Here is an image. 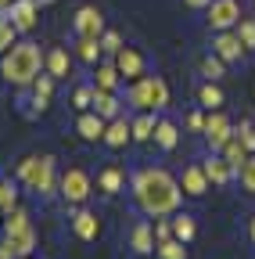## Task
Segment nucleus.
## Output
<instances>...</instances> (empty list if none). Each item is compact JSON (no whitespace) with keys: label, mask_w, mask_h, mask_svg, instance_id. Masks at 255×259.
<instances>
[{"label":"nucleus","mask_w":255,"mask_h":259,"mask_svg":"<svg viewBox=\"0 0 255 259\" xmlns=\"http://www.w3.org/2000/svg\"><path fill=\"white\" fill-rule=\"evenodd\" d=\"M133 198H137V205H140L147 216H169V212L180 209L183 187H180V180H173L166 169L144 166V169L133 173Z\"/></svg>","instance_id":"1"},{"label":"nucleus","mask_w":255,"mask_h":259,"mask_svg":"<svg viewBox=\"0 0 255 259\" xmlns=\"http://www.w3.org/2000/svg\"><path fill=\"white\" fill-rule=\"evenodd\" d=\"M40 69H43V54H40L36 44H15V47L4 54V61H0V76H4L11 87L36 83Z\"/></svg>","instance_id":"2"},{"label":"nucleus","mask_w":255,"mask_h":259,"mask_svg":"<svg viewBox=\"0 0 255 259\" xmlns=\"http://www.w3.org/2000/svg\"><path fill=\"white\" fill-rule=\"evenodd\" d=\"M18 184H25L29 191H36L40 198L54 194V158L50 155H29L18 162Z\"/></svg>","instance_id":"3"},{"label":"nucleus","mask_w":255,"mask_h":259,"mask_svg":"<svg viewBox=\"0 0 255 259\" xmlns=\"http://www.w3.org/2000/svg\"><path fill=\"white\" fill-rule=\"evenodd\" d=\"M126 101H130L137 112H158L169 105V87L158 76H140L133 79V87L126 90Z\"/></svg>","instance_id":"4"},{"label":"nucleus","mask_w":255,"mask_h":259,"mask_svg":"<svg viewBox=\"0 0 255 259\" xmlns=\"http://www.w3.org/2000/svg\"><path fill=\"white\" fill-rule=\"evenodd\" d=\"M4 241L15 255H29L36 248V231H33V223H29V212L25 209H11L8 220H4Z\"/></svg>","instance_id":"5"},{"label":"nucleus","mask_w":255,"mask_h":259,"mask_svg":"<svg viewBox=\"0 0 255 259\" xmlns=\"http://www.w3.org/2000/svg\"><path fill=\"white\" fill-rule=\"evenodd\" d=\"M61 198H65V205H83L86 198H90V191H93V184H90V173L86 169H79V166H72V169H65L61 173Z\"/></svg>","instance_id":"6"},{"label":"nucleus","mask_w":255,"mask_h":259,"mask_svg":"<svg viewBox=\"0 0 255 259\" xmlns=\"http://www.w3.org/2000/svg\"><path fill=\"white\" fill-rule=\"evenodd\" d=\"M241 18H244V15H241V4H237V0H209V25H212L216 32L234 29Z\"/></svg>","instance_id":"7"},{"label":"nucleus","mask_w":255,"mask_h":259,"mask_svg":"<svg viewBox=\"0 0 255 259\" xmlns=\"http://www.w3.org/2000/svg\"><path fill=\"white\" fill-rule=\"evenodd\" d=\"M201 134H205V141H209V148H212V151H223V144L234 137V126H230V119H227V115L216 108V112L205 119V130H201Z\"/></svg>","instance_id":"8"},{"label":"nucleus","mask_w":255,"mask_h":259,"mask_svg":"<svg viewBox=\"0 0 255 259\" xmlns=\"http://www.w3.org/2000/svg\"><path fill=\"white\" fill-rule=\"evenodd\" d=\"M72 25H76V36H101L105 32V15H101V8L86 4V8L76 11Z\"/></svg>","instance_id":"9"},{"label":"nucleus","mask_w":255,"mask_h":259,"mask_svg":"<svg viewBox=\"0 0 255 259\" xmlns=\"http://www.w3.org/2000/svg\"><path fill=\"white\" fill-rule=\"evenodd\" d=\"M112 61H115L119 76H126V79H140V76H144V69H147L144 54H140V51H133V47H122L119 54H112Z\"/></svg>","instance_id":"10"},{"label":"nucleus","mask_w":255,"mask_h":259,"mask_svg":"<svg viewBox=\"0 0 255 259\" xmlns=\"http://www.w3.org/2000/svg\"><path fill=\"white\" fill-rule=\"evenodd\" d=\"M212 51H216L223 61H241V58H244V44H241V36H237V32H230V29L216 32Z\"/></svg>","instance_id":"11"},{"label":"nucleus","mask_w":255,"mask_h":259,"mask_svg":"<svg viewBox=\"0 0 255 259\" xmlns=\"http://www.w3.org/2000/svg\"><path fill=\"white\" fill-rule=\"evenodd\" d=\"M180 187H183V194H190V198H201V194L209 191V177H205V169H201V162H190V166H183Z\"/></svg>","instance_id":"12"},{"label":"nucleus","mask_w":255,"mask_h":259,"mask_svg":"<svg viewBox=\"0 0 255 259\" xmlns=\"http://www.w3.org/2000/svg\"><path fill=\"white\" fill-rule=\"evenodd\" d=\"M201 169H205V177H209V184H216V187H227L234 177H237V169L230 166L223 155H212V158H205L201 162Z\"/></svg>","instance_id":"13"},{"label":"nucleus","mask_w":255,"mask_h":259,"mask_svg":"<svg viewBox=\"0 0 255 259\" xmlns=\"http://www.w3.org/2000/svg\"><path fill=\"white\" fill-rule=\"evenodd\" d=\"M36 18H40L36 0H15V4H11V22H15V29H18V32L36 29Z\"/></svg>","instance_id":"14"},{"label":"nucleus","mask_w":255,"mask_h":259,"mask_svg":"<svg viewBox=\"0 0 255 259\" xmlns=\"http://www.w3.org/2000/svg\"><path fill=\"white\" fill-rule=\"evenodd\" d=\"M105 130H108V122H105L97 112H83V115L76 119V134H79L83 141H105Z\"/></svg>","instance_id":"15"},{"label":"nucleus","mask_w":255,"mask_h":259,"mask_svg":"<svg viewBox=\"0 0 255 259\" xmlns=\"http://www.w3.org/2000/svg\"><path fill=\"white\" fill-rule=\"evenodd\" d=\"M72 51H76V58H79V61H86V65H97V61H101V54H105L101 36H76V40H72Z\"/></svg>","instance_id":"16"},{"label":"nucleus","mask_w":255,"mask_h":259,"mask_svg":"<svg viewBox=\"0 0 255 259\" xmlns=\"http://www.w3.org/2000/svg\"><path fill=\"white\" fill-rule=\"evenodd\" d=\"M90 108L97 112L105 122L119 119V97H115V90H97V87H93V105Z\"/></svg>","instance_id":"17"},{"label":"nucleus","mask_w":255,"mask_h":259,"mask_svg":"<svg viewBox=\"0 0 255 259\" xmlns=\"http://www.w3.org/2000/svg\"><path fill=\"white\" fill-rule=\"evenodd\" d=\"M72 231H76L79 241H93V238L101 234V220L93 216V212H86V209H79V212L72 216Z\"/></svg>","instance_id":"18"},{"label":"nucleus","mask_w":255,"mask_h":259,"mask_svg":"<svg viewBox=\"0 0 255 259\" xmlns=\"http://www.w3.org/2000/svg\"><path fill=\"white\" fill-rule=\"evenodd\" d=\"M43 69H47V76H54V79H65L69 76V51L65 47H50L47 54H43Z\"/></svg>","instance_id":"19"},{"label":"nucleus","mask_w":255,"mask_h":259,"mask_svg":"<svg viewBox=\"0 0 255 259\" xmlns=\"http://www.w3.org/2000/svg\"><path fill=\"white\" fill-rule=\"evenodd\" d=\"M122 187H126L122 166H105V169L97 173V191H101V194H119Z\"/></svg>","instance_id":"20"},{"label":"nucleus","mask_w":255,"mask_h":259,"mask_svg":"<svg viewBox=\"0 0 255 259\" xmlns=\"http://www.w3.org/2000/svg\"><path fill=\"white\" fill-rule=\"evenodd\" d=\"M130 248H133L137 255L155 252V227H151V223H137L133 231H130Z\"/></svg>","instance_id":"21"},{"label":"nucleus","mask_w":255,"mask_h":259,"mask_svg":"<svg viewBox=\"0 0 255 259\" xmlns=\"http://www.w3.org/2000/svg\"><path fill=\"white\" fill-rule=\"evenodd\" d=\"M130 141H133L130 122H126V119H112L108 130H105V144H108V148H126Z\"/></svg>","instance_id":"22"},{"label":"nucleus","mask_w":255,"mask_h":259,"mask_svg":"<svg viewBox=\"0 0 255 259\" xmlns=\"http://www.w3.org/2000/svg\"><path fill=\"white\" fill-rule=\"evenodd\" d=\"M119 69H115V61H97V79H93V87L97 90H115L119 87Z\"/></svg>","instance_id":"23"},{"label":"nucleus","mask_w":255,"mask_h":259,"mask_svg":"<svg viewBox=\"0 0 255 259\" xmlns=\"http://www.w3.org/2000/svg\"><path fill=\"white\" fill-rule=\"evenodd\" d=\"M176 141H180V134H176V122L162 119V122L155 126V144L162 148V151H173V148H176Z\"/></svg>","instance_id":"24"},{"label":"nucleus","mask_w":255,"mask_h":259,"mask_svg":"<svg viewBox=\"0 0 255 259\" xmlns=\"http://www.w3.org/2000/svg\"><path fill=\"white\" fill-rule=\"evenodd\" d=\"M155 115L151 112H140L133 122H130V130H133V141H155Z\"/></svg>","instance_id":"25"},{"label":"nucleus","mask_w":255,"mask_h":259,"mask_svg":"<svg viewBox=\"0 0 255 259\" xmlns=\"http://www.w3.org/2000/svg\"><path fill=\"white\" fill-rule=\"evenodd\" d=\"M50 94H54V76H36V83H33V105L40 112L50 105Z\"/></svg>","instance_id":"26"},{"label":"nucleus","mask_w":255,"mask_h":259,"mask_svg":"<svg viewBox=\"0 0 255 259\" xmlns=\"http://www.w3.org/2000/svg\"><path fill=\"white\" fill-rule=\"evenodd\" d=\"M223 158H227L234 169H241V166H244V158H248V148L241 144V137H237V134H234L227 144H223Z\"/></svg>","instance_id":"27"},{"label":"nucleus","mask_w":255,"mask_h":259,"mask_svg":"<svg viewBox=\"0 0 255 259\" xmlns=\"http://www.w3.org/2000/svg\"><path fill=\"white\" fill-rule=\"evenodd\" d=\"M198 105H205L209 112H216V108L223 105V90L216 87V79H209V83L198 87Z\"/></svg>","instance_id":"28"},{"label":"nucleus","mask_w":255,"mask_h":259,"mask_svg":"<svg viewBox=\"0 0 255 259\" xmlns=\"http://www.w3.org/2000/svg\"><path fill=\"white\" fill-rule=\"evenodd\" d=\"M194 234H198V223H194V216H187V212H183V216H176V220H173V238H180V241L187 245Z\"/></svg>","instance_id":"29"},{"label":"nucleus","mask_w":255,"mask_h":259,"mask_svg":"<svg viewBox=\"0 0 255 259\" xmlns=\"http://www.w3.org/2000/svg\"><path fill=\"white\" fill-rule=\"evenodd\" d=\"M155 252H158V259H187V248H183V241H180V238H166V241H158V245H155Z\"/></svg>","instance_id":"30"},{"label":"nucleus","mask_w":255,"mask_h":259,"mask_svg":"<svg viewBox=\"0 0 255 259\" xmlns=\"http://www.w3.org/2000/svg\"><path fill=\"white\" fill-rule=\"evenodd\" d=\"M237 180H241V187H244L248 194H255V155L244 158V166L237 169Z\"/></svg>","instance_id":"31"},{"label":"nucleus","mask_w":255,"mask_h":259,"mask_svg":"<svg viewBox=\"0 0 255 259\" xmlns=\"http://www.w3.org/2000/svg\"><path fill=\"white\" fill-rule=\"evenodd\" d=\"M223 65H227V61H223V58L212 51L209 58H201V76H209V79H219V76H223Z\"/></svg>","instance_id":"32"},{"label":"nucleus","mask_w":255,"mask_h":259,"mask_svg":"<svg viewBox=\"0 0 255 259\" xmlns=\"http://www.w3.org/2000/svg\"><path fill=\"white\" fill-rule=\"evenodd\" d=\"M237 36H241L244 51H255V18H241L237 22Z\"/></svg>","instance_id":"33"},{"label":"nucleus","mask_w":255,"mask_h":259,"mask_svg":"<svg viewBox=\"0 0 255 259\" xmlns=\"http://www.w3.org/2000/svg\"><path fill=\"white\" fill-rule=\"evenodd\" d=\"M18 205V191H15V184H0V212H11Z\"/></svg>","instance_id":"34"},{"label":"nucleus","mask_w":255,"mask_h":259,"mask_svg":"<svg viewBox=\"0 0 255 259\" xmlns=\"http://www.w3.org/2000/svg\"><path fill=\"white\" fill-rule=\"evenodd\" d=\"M15 22H0V54H8L11 47H15Z\"/></svg>","instance_id":"35"},{"label":"nucleus","mask_w":255,"mask_h":259,"mask_svg":"<svg viewBox=\"0 0 255 259\" xmlns=\"http://www.w3.org/2000/svg\"><path fill=\"white\" fill-rule=\"evenodd\" d=\"M93 105V87H79L76 94H72V108H79V112H86Z\"/></svg>","instance_id":"36"},{"label":"nucleus","mask_w":255,"mask_h":259,"mask_svg":"<svg viewBox=\"0 0 255 259\" xmlns=\"http://www.w3.org/2000/svg\"><path fill=\"white\" fill-rule=\"evenodd\" d=\"M101 47H105V54H119L122 51V36L119 32H101Z\"/></svg>","instance_id":"37"},{"label":"nucleus","mask_w":255,"mask_h":259,"mask_svg":"<svg viewBox=\"0 0 255 259\" xmlns=\"http://www.w3.org/2000/svg\"><path fill=\"white\" fill-rule=\"evenodd\" d=\"M237 137H241V144L248 148V155H255V126H251V122H241Z\"/></svg>","instance_id":"38"},{"label":"nucleus","mask_w":255,"mask_h":259,"mask_svg":"<svg viewBox=\"0 0 255 259\" xmlns=\"http://www.w3.org/2000/svg\"><path fill=\"white\" fill-rule=\"evenodd\" d=\"M187 130L201 134V130H205V115H201V112H190V115H187Z\"/></svg>","instance_id":"39"},{"label":"nucleus","mask_w":255,"mask_h":259,"mask_svg":"<svg viewBox=\"0 0 255 259\" xmlns=\"http://www.w3.org/2000/svg\"><path fill=\"white\" fill-rule=\"evenodd\" d=\"M155 238H158V241L173 238V227H169V223H155Z\"/></svg>","instance_id":"40"},{"label":"nucleus","mask_w":255,"mask_h":259,"mask_svg":"<svg viewBox=\"0 0 255 259\" xmlns=\"http://www.w3.org/2000/svg\"><path fill=\"white\" fill-rule=\"evenodd\" d=\"M0 259H15V252L8 248V241H0Z\"/></svg>","instance_id":"41"},{"label":"nucleus","mask_w":255,"mask_h":259,"mask_svg":"<svg viewBox=\"0 0 255 259\" xmlns=\"http://www.w3.org/2000/svg\"><path fill=\"white\" fill-rule=\"evenodd\" d=\"M187 8H209V0H183Z\"/></svg>","instance_id":"42"},{"label":"nucleus","mask_w":255,"mask_h":259,"mask_svg":"<svg viewBox=\"0 0 255 259\" xmlns=\"http://www.w3.org/2000/svg\"><path fill=\"white\" fill-rule=\"evenodd\" d=\"M248 238H251V245H255V216H251V223H248Z\"/></svg>","instance_id":"43"},{"label":"nucleus","mask_w":255,"mask_h":259,"mask_svg":"<svg viewBox=\"0 0 255 259\" xmlns=\"http://www.w3.org/2000/svg\"><path fill=\"white\" fill-rule=\"evenodd\" d=\"M0 8H11V0H0Z\"/></svg>","instance_id":"44"}]
</instances>
